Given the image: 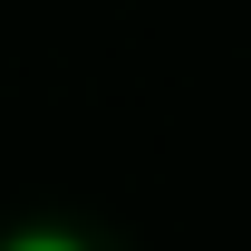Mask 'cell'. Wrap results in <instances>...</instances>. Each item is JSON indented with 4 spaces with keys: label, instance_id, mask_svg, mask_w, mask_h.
Here are the masks:
<instances>
[{
    "label": "cell",
    "instance_id": "1",
    "mask_svg": "<svg viewBox=\"0 0 251 251\" xmlns=\"http://www.w3.org/2000/svg\"><path fill=\"white\" fill-rule=\"evenodd\" d=\"M0 251H87V242H77V232H58V222H39V232H10Z\"/></svg>",
    "mask_w": 251,
    "mask_h": 251
}]
</instances>
